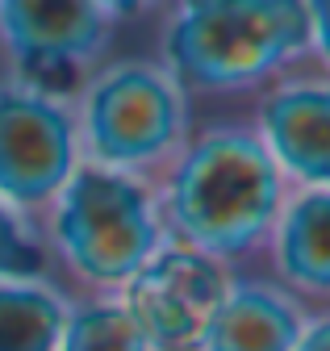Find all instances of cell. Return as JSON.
<instances>
[{"instance_id":"7","label":"cell","mask_w":330,"mask_h":351,"mask_svg":"<svg viewBox=\"0 0 330 351\" xmlns=\"http://www.w3.org/2000/svg\"><path fill=\"white\" fill-rule=\"evenodd\" d=\"M0 29L25 71H67L105 38L97 0H0Z\"/></svg>"},{"instance_id":"6","label":"cell","mask_w":330,"mask_h":351,"mask_svg":"<svg viewBox=\"0 0 330 351\" xmlns=\"http://www.w3.org/2000/svg\"><path fill=\"white\" fill-rule=\"evenodd\" d=\"M71 171V125L42 97H0V193L47 201Z\"/></svg>"},{"instance_id":"2","label":"cell","mask_w":330,"mask_h":351,"mask_svg":"<svg viewBox=\"0 0 330 351\" xmlns=\"http://www.w3.org/2000/svg\"><path fill=\"white\" fill-rule=\"evenodd\" d=\"M305 34V0H192L168 34V51L188 84L234 88L288 59Z\"/></svg>"},{"instance_id":"1","label":"cell","mask_w":330,"mask_h":351,"mask_svg":"<svg viewBox=\"0 0 330 351\" xmlns=\"http://www.w3.org/2000/svg\"><path fill=\"white\" fill-rule=\"evenodd\" d=\"M276 193V167L255 138L210 134L176 171L172 217L201 255H234L264 234Z\"/></svg>"},{"instance_id":"15","label":"cell","mask_w":330,"mask_h":351,"mask_svg":"<svg viewBox=\"0 0 330 351\" xmlns=\"http://www.w3.org/2000/svg\"><path fill=\"white\" fill-rule=\"evenodd\" d=\"M293 351H330V318H326V322H318L309 335H301Z\"/></svg>"},{"instance_id":"10","label":"cell","mask_w":330,"mask_h":351,"mask_svg":"<svg viewBox=\"0 0 330 351\" xmlns=\"http://www.w3.org/2000/svg\"><path fill=\"white\" fill-rule=\"evenodd\" d=\"M280 268L284 276L309 289L330 293V197L314 193L293 205L280 226Z\"/></svg>"},{"instance_id":"4","label":"cell","mask_w":330,"mask_h":351,"mask_svg":"<svg viewBox=\"0 0 330 351\" xmlns=\"http://www.w3.org/2000/svg\"><path fill=\"white\" fill-rule=\"evenodd\" d=\"M222 297H226V276L210 255L163 251V255H151L130 276L126 314L142 330L147 347L184 351L201 343Z\"/></svg>"},{"instance_id":"14","label":"cell","mask_w":330,"mask_h":351,"mask_svg":"<svg viewBox=\"0 0 330 351\" xmlns=\"http://www.w3.org/2000/svg\"><path fill=\"white\" fill-rule=\"evenodd\" d=\"M305 13H309V25L322 42L326 59H330V0H305Z\"/></svg>"},{"instance_id":"11","label":"cell","mask_w":330,"mask_h":351,"mask_svg":"<svg viewBox=\"0 0 330 351\" xmlns=\"http://www.w3.org/2000/svg\"><path fill=\"white\" fill-rule=\"evenodd\" d=\"M67 310L38 285H0V351H55Z\"/></svg>"},{"instance_id":"13","label":"cell","mask_w":330,"mask_h":351,"mask_svg":"<svg viewBox=\"0 0 330 351\" xmlns=\"http://www.w3.org/2000/svg\"><path fill=\"white\" fill-rule=\"evenodd\" d=\"M38 247L17 230V222L0 209V276H25L38 272Z\"/></svg>"},{"instance_id":"8","label":"cell","mask_w":330,"mask_h":351,"mask_svg":"<svg viewBox=\"0 0 330 351\" xmlns=\"http://www.w3.org/2000/svg\"><path fill=\"white\" fill-rule=\"evenodd\" d=\"M301 314L272 289L246 285L222 297L218 314L201 335V351H293Z\"/></svg>"},{"instance_id":"9","label":"cell","mask_w":330,"mask_h":351,"mask_svg":"<svg viewBox=\"0 0 330 351\" xmlns=\"http://www.w3.org/2000/svg\"><path fill=\"white\" fill-rule=\"evenodd\" d=\"M268 138L276 155L305 180H330V93L288 88L268 105Z\"/></svg>"},{"instance_id":"16","label":"cell","mask_w":330,"mask_h":351,"mask_svg":"<svg viewBox=\"0 0 330 351\" xmlns=\"http://www.w3.org/2000/svg\"><path fill=\"white\" fill-rule=\"evenodd\" d=\"M97 5H101L105 13H134V9L147 5V0H97Z\"/></svg>"},{"instance_id":"12","label":"cell","mask_w":330,"mask_h":351,"mask_svg":"<svg viewBox=\"0 0 330 351\" xmlns=\"http://www.w3.org/2000/svg\"><path fill=\"white\" fill-rule=\"evenodd\" d=\"M59 351H151L134 318L126 314V305H84V310L67 314Z\"/></svg>"},{"instance_id":"3","label":"cell","mask_w":330,"mask_h":351,"mask_svg":"<svg viewBox=\"0 0 330 351\" xmlns=\"http://www.w3.org/2000/svg\"><path fill=\"white\" fill-rule=\"evenodd\" d=\"M155 217L138 184L113 171H79L63 189L59 243L71 268L88 280H130L155 251Z\"/></svg>"},{"instance_id":"5","label":"cell","mask_w":330,"mask_h":351,"mask_svg":"<svg viewBox=\"0 0 330 351\" xmlns=\"http://www.w3.org/2000/svg\"><path fill=\"white\" fill-rule=\"evenodd\" d=\"M180 130V101L151 67H113L88 97V143L109 163H138L159 155Z\"/></svg>"}]
</instances>
